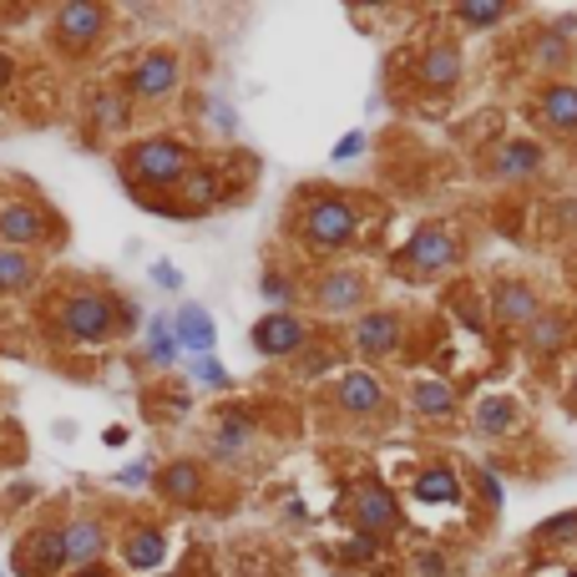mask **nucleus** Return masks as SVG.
<instances>
[{"label": "nucleus", "mask_w": 577, "mask_h": 577, "mask_svg": "<svg viewBox=\"0 0 577 577\" xmlns=\"http://www.w3.org/2000/svg\"><path fill=\"white\" fill-rule=\"evenodd\" d=\"M107 21H112L107 6H96V0H66L56 11V21H51V41H56V51L76 56V51H92L96 41L107 36Z\"/></svg>", "instance_id": "39448f33"}, {"label": "nucleus", "mask_w": 577, "mask_h": 577, "mask_svg": "<svg viewBox=\"0 0 577 577\" xmlns=\"http://www.w3.org/2000/svg\"><path fill=\"white\" fill-rule=\"evenodd\" d=\"M506 15H512V11H506L502 0H461V6H457L461 25H502Z\"/></svg>", "instance_id": "2f4dec72"}, {"label": "nucleus", "mask_w": 577, "mask_h": 577, "mask_svg": "<svg viewBox=\"0 0 577 577\" xmlns=\"http://www.w3.org/2000/svg\"><path fill=\"white\" fill-rule=\"evenodd\" d=\"M172 339H178V349H188L192 360H198V355H213V345H218L213 314H208L203 304H182V310L172 314Z\"/></svg>", "instance_id": "6ab92c4d"}, {"label": "nucleus", "mask_w": 577, "mask_h": 577, "mask_svg": "<svg viewBox=\"0 0 577 577\" xmlns=\"http://www.w3.org/2000/svg\"><path fill=\"white\" fill-rule=\"evenodd\" d=\"M188 172H192V153L178 137H143V143H133L122 153V178L133 182V188L168 192V188H178Z\"/></svg>", "instance_id": "f03ea898"}, {"label": "nucleus", "mask_w": 577, "mask_h": 577, "mask_svg": "<svg viewBox=\"0 0 577 577\" xmlns=\"http://www.w3.org/2000/svg\"><path fill=\"white\" fill-rule=\"evenodd\" d=\"M203 486H208V476L198 461H168V466L157 471V492L168 496L172 506H198L203 502Z\"/></svg>", "instance_id": "aec40b11"}, {"label": "nucleus", "mask_w": 577, "mask_h": 577, "mask_svg": "<svg viewBox=\"0 0 577 577\" xmlns=\"http://www.w3.org/2000/svg\"><path fill=\"white\" fill-rule=\"evenodd\" d=\"M76 577H112V573H107L102 563H96V567H86V573H76Z\"/></svg>", "instance_id": "49530a36"}, {"label": "nucleus", "mask_w": 577, "mask_h": 577, "mask_svg": "<svg viewBox=\"0 0 577 577\" xmlns=\"http://www.w3.org/2000/svg\"><path fill=\"white\" fill-rule=\"evenodd\" d=\"M147 476H153V466H147V461H133V466L117 471V486H143Z\"/></svg>", "instance_id": "a19ab883"}, {"label": "nucleus", "mask_w": 577, "mask_h": 577, "mask_svg": "<svg viewBox=\"0 0 577 577\" xmlns=\"http://www.w3.org/2000/svg\"><path fill=\"white\" fill-rule=\"evenodd\" d=\"M542 162H547V157H542V147L532 143V137H506V143L492 153V172H496L502 182H527V178H537Z\"/></svg>", "instance_id": "a211bd4d"}, {"label": "nucleus", "mask_w": 577, "mask_h": 577, "mask_svg": "<svg viewBox=\"0 0 577 577\" xmlns=\"http://www.w3.org/2000/svg\"><path fill=\"white\" fill-rule=\"evenodd\" d=\"M15 573L21 577H61L66 573V537H61V522L46 527H31L15 547Z\"/></svg>", "instance_id": "423d86ee"}, {"label": "nucleus", "mask_w": 577, "mask_h": 577, "mask_svg": "<svg viewBox=\"0 0 577 577\" xmlns=\"http://www.w3.org/2000/svg\"><path fill=\"white\" fill-rule=\"evenodd\" d=\"M355 233H360V213H355V203H349V198L325 192V198H314V203L304 208V243H310L314 253L349 249V243H355Z\"/></svg>", "instance_id": "20e7f679"}, {"label": "nucleus", "mask_w": 577, "mask_h": 577, "mask_svg": "<svg viewBox=\"0 0 577 577\" xmlns=\"http://www.w3.org/2000/svg\"><path fill=\"white\" fill-rule=\"evenodd\" d=\"M457 314H466L471 329H481V310H476V300H457Z\"/></svg>", "instance_id": "a18cd8bd"}, {"label": "nucleus", "mask_w": 577, "mask_h": 577, "mask_svg": "<svg viewBox=\"0 0 577 577\" xmlns=\"http://www.w3.org/2000/svg\"><path fill=\"white\" fill-rule=\"evenodd\" d=\"M481 492H486V502H492V506H502V496H506V492H502V481H496L492 471H481Z\"/></svg>", "instance_id": "79ce46f5"}, {"label": "nucleus", "mask_w": 577, "mask_h": 577, "mask_svg": "<svg viewBox=\"0 0 577 577\" xmlns=\"http://www.w3.org/2000/svg\"><path fill=\"white\" fill-rule=\"evenodd\" d=\"M471 416H476L481 436H506L512 426H517V400H512V396H481Z\"/></svg>", "instance_id": "bb28decb"}, {"label": "nucleus", "mask_w": 577, "mask_h": 577, "mask_svg": "<svg viewBox=\"0 0 577 577\" xmlns=\"http://www.w3.org/2000/svg\"><path fill=\"white\" fill-rule=\"evenodd\" d=\"M51 325H56L61 339H72V345H107L112 335H122V300L96 294V288H72L51 310Z\"/></svg>", "instance_id": "f257e3e1"}, {"label": "nucleus", "mask_w": 577, "mask_h": 577, "mask_svg": "<svg viewBox=\"0 0 577 577\" xmlns=\"http://www.w3.org/2000/svg\"><path fill=\"white\" fill-rule=\"evenodd\" d=\"M537 537H542V542H577V512H563V517L542 522Z\"/></svg>", "instance_id": "f704fd0d"}, {"label": "nucleus", "mask_w": 577, "mask_h": 577, "mask_svg": "<svg viewBox=\"0 0 577 577\" xmlns=\"http://www.w3.org/2000/svg\"><path fill=\"white\" fill-rule=\"evenodd\" d=\"M365 153V133H345L335 143V162H349V157H360Z\"/></svg>", "instance_id": "ea45409f"}, {"label": "nucleus", "mask_w": 577, "mask_h": 577, "mask_svg": "<svg viewBox=\"0 0 577 577\" xmlns=\"http://www.w3.org/2000/svg\"><path fill=\"white\" fill-rule=\"evenodd\" d=\"M61 233V223L36 203V198H6L0 203V249H15V253H36L51 249Z\"/></svg>", "instance_id": "7ed1b4c3"}, {"label": "nucleus", "mask_w": 577, "mask_h": 577, "mask_svg": "<svg viewBox=\"0 0 577 577\" xmlns=\"http://www.w3.org/2000/svg\"><path fill=\"white\" fill-rule=\"evenodd\" d=\"M375 557H380V542H375V537H360V532H355V537L339 547V563H375Z\"/></svg>", "instance_id": "72a5a7b5"}, {"label": "nucleus", "mask_w": 577, "mask_h": 577, "mask_svg": "<svg viewBox=\"0 0 577 577\" xmlns=\"http://www.w3.org/2000/svg\"><path fill=\"white\" fill-rule=\"evenodd\" d=\"M153 284L157 288H182V269L168 264V259H157V264H153Z\"/></svg>", "instance_id": "58836bf2"}, {"label": "nucleus", "mask_w": 577, "mask_h": 577, "mask_svg": "<svg viewBox=\"0 0 577 577\" xmlns=\"http://www.w3.org/2000/svg\"><path fill=\"white\" fill-rule=\"evenodd\" d=\"M259 288H264V300L274 304V310H284V304L294 300V284H288V279L279 274V269H269V274H264V284H259Z\"/></svg>", "instance_id": "c9c22d12"}, {"label": "nucleus", "mask_w": 577, "mask_h": 577, "mask_svg": "<svg viewBox=\"0 0 577 577\" xmlns=\"http://www.w3.org/2000/svg\"><path fill=\"white\" fill-rule=\"evenodd\" d=\"M249 345L259 349L264 360H288V355H300V349L310 345V325H304L300 314L274 310V314H264V319L249 329Z\"/></svg>", "instance_id": "6e6552de"}, {"label": "nucleus", "mask_w": 577, "mask_h": 577, "mask_svg": "<svg viewBox=\"0 0 577 577\" xmlns=\"http://www.w3.org/2000/svg\"><path fill=\"white\" fill-rule=\"evenodd\" d=\"M537 314H542L537 288L522 284V279H506V284L492 294V319L502 329H532V319H537Z\"/></svg>", "instance_id": "4468645a"}, {"label": "nucleus", "mask_w": 577, "mask_h": 577, "mask_svg": "<svg viewBox=\"0 0 577 577\" xmlns=\"http://www.w3.org/2000/svg\"><path fill=\"white\" fill-rule=\"evenodd\" d=\"M168 563V537L157 522H133L122 537V567L137 577H157V567Z\"/></svg>", "instance_id": "9b49d317"}, {"label": "nucleus", "mask_w": 577, "mask_h": 577, "mask_svg": "<svg viewBox=\"0 0 577 577\" xmlns=\"http://www.w3.org/2000/svg\"><path fill=\"white\" fill-rule=\"evenodd\" d=\"M182 349L178 339H172V319L168 314H157V319H147V360L153 365H172Z\"/></svg>", "instance_id": "c756f323"}, {"label": "nucleus", "mask_w": 577, "mask_h": 577, "mask_svg": "<svg viewBox=\"0 0 577 577\" xmlns=\"http://www.w3.org/2000/svg\"><path fill=\"white\" fill-rule=\"evenodd\" d=\"M15 82V61H11V51H0V92Z\"/></svg>", "instance_id": "c03bdc74"}, {"label": "nucleus", "mask_w": 577, "mask_h": 577, "mask_svg": "<svg viewBox=\"0 0 577 577\" xmlns=\"http://www.w3.org/2000/svg\"><path fill=\"white\" fill-rule=\"evenodd\" d=\"M329 365H335V355H329V349H300V375H304V380L325 375Z\"/></svg>", "instance_id": "e433bc0d"}, {"label": "nucleus", "mask_w": 577, "mask_h": 577, "mask_svg": "<svg viewBox=\"0 0 577 577\" xmlns=\"http://www.w3.org/2000/svg\"><path fill=\"white\" fill-rule=\"evenodd\" d=\"M527 335H532V349H537V355H557V349L567 345V319L563 314H537Z\"/></svg>", "instance_id": "7c9ffc66"}, {"label": "nucleus", "mask_w": 577, "mask_h": 577, "mask_svg": "<svg viewBox=\"0 0 577 577\" xmlns=\"http://www.w3.org/2000/svg\"><path fill=\"white\" fill-rule=\"evenodd\" d=\"M573 400H577V380H573Z\"/></svg>", "instance_id": "de8ad7c7"}, {"label": "nucleus", "mask_w": 577, "mask_h": 577, "mask_svg": "<svg viewBox=\"0 0 577 577\" xmlns=\"http://www.w3.org/2000/svg\"><path fill=\"white\" fill-rule=\"evenodd\" d=\"M182 82V61L172 51H143L133 61V72H127V96L137 102H168Z\"/></svg>", "instance_id": "0eeeda50"}, {"label": "nucleus", "mask_w": 577, "mask_h": 577, "mask_svg": "<svg viewBox=\"0 0 577 577\" xmlns=\"http://www.w3.org/2000/svg\"><path fill=\"white\" fill-rule=\"evenodd\" d=\"M416 573H421V577H445V573H451V567H445V553H436V547L416 553Z\"/></svg>", "instance_id": "4c0bfd02"}, {"label": "nucleus", "mask_w": 577, "mask_h": 577, "mask_svg": "<svg viewBox=\"0 0 577 577\" xmlns=\"http://www.w3.org/2000/svg\"><path fill=\"white\" fill-rule=\"evenodd\" d=\"M213 127L218 133H233V107L229 102H213Z\"/></svg>", "instance_id": "37998d69"}, {"label": "nucleus", "mask_w": 577, "mask_h": 577, "mask_svg": "<svg viewBox=\"0 0 577 577\" xmlns=\"http://www.w3.org/2000/svg\"><path fill=\"white\" fill-rule=\"evenodd\" d=\"M41 284V259L36 253H15L0 249V300H15V294H31Z\"/></svg>", "instance_id": "b1692460"}, {"label": "nucleus", "mask_w": 577, "mask_h": 577, "mask_svg": "<svg viewBox=\"0 0 577 577\" xmlns=\"http://www.w3.org/2000/svg\"><path fill=\"white\" fill-rule=\"evenodd\" d=\"M314 304L325 314H355L365 304V279L355 274V269H329V274H319V284H314Z\"/></svg>", "instance_id": "f3484780"}, {"label": "nucleus", "mask_w": 577, "mask_h": 577, "mask_svg": "<svg viewBox=\"0 0 577 577\" xmlns=\"http://www.w3.org/2000/svg\"><path fill=\"white\" fill-rule=\"evenodd\" d=\"M457 239L445 229H416L410 233V243H406V269H416V274H441V269H451L457 264Z\"/></svg>", "instance_id": "ddd939ff"}, {"label": "nucleus", "mask_w": 577, "mask_h": 577, "mask_svg": "<svg viewBox=\"0 0 577 577\" xmlns=\"http://www.w3.org/2000/svg\"><path fill=\"white\" fill-rule=\"evenodd\" d=\"M573 577H577V573H573Z\"/></svg>", "instance_id": "3c124183"}, {"label": "nucleus", "mask_w": 577, "mask_h": 577, "mask_svg": "<svg viewBox=\"0 0 577 577\" xmlns=\"http://www.w3.org/2000/svg\"><path fill=\"white\" fill-rule=\"evenodd\" d=\"M61 537H66V573H86V567H96L102 557H107V522L102 517H72V522H61Z\"/></svg>", "instance_id": "1a4fd4ad"}, {"label": "nucleus", "mask_w": 577, "mask_h": 577, "mask_svg": "<svg viewBox=\"0 0 577 577\" xmlns=\"http://www.w3.org/2000/svg\"><path fill=\"white\" fill-rule=\"evenodd\" d=\"M335 406L345 410L349 421H365V416H375L385 406V385L370 370H345L335 380Z\"/></svg>", "instance_id": "2eb2a0df"}, {"label": "nucleus", "mask_w": 577, "mask_h": 577, "mask_svg": "<svg viewBox=\"0 0 577 577\" xmlns=\"http://www.w3.org/2000/svg\"><path fill=\"white\" fill-rule=\"evenodd\" d=\"M355 527H360V537H375V542L400 527V502L390 496V486L360 481V492H355Z\"/></svg>", "instance_id": "9d476101"}, {"label": "nucleus", "mask_w": 577, "mask_h": 577, "mask_svg": "<svg viewBox=\"0 0 577 577\" xmlns=\"http://www.w3.org/2000/svg\"><path fill=\"white\" fill-rule=\"evenodd\" d=\"M92 122L102 127V133H122V127L133 122V96L117 92V86L96 92V96H92Z\"/></svg>", "instance_id": "cd10ccee"}, {"label": "nucleus", "mask_w": 577, "mask_h": 577, "mask_svg": "<svg viewBox=\"0 0 577 577\" xmlns=\"http://www.w3.org/2000/svg\"><path fill=\"white\" fill-rule=\"evenodd\" d=\"M188 370H192V380L203 385V390H229V385H233V375L223 370V360H218V355H198Z\"/></svg>", "instance_id": "473e14b6"}, {"label": "nucleus", "mask_w": 577, "mask_h": 577, "mask_svg": "<svg viewBox=\"0 0 577 577\" xmlns=\"http://www.w3.org/2000/svg\"><path fill=\"white\" fill-rule=\"evenodd\" d=\"M410 496L421 506H451L461 502V476L451 466H421L416 481H410Z\"/></svg>", "instance_id": "5701e85b"}, {"label": "nucleus", "mask_w": 577, "mask_h": 577, "mask_svg": "<svg viewBox=\"0 0 577 577\" xmlns=\"http://www.w3.org/2000/svg\"><path fill=\"white\" fill-rule=\"evenodd\" d=\"M457 406H461V400H457V390H451L445 380H431V375H426V380L410 385V410L426 416V421H451Z\"/></svg>", "instance_id": "393cba45"}, {"label": "nucleus", "mask_w": 577, "mask_h": 577, "mask_svg": "<svg viewBox=\"0 0 577 577\" xmlns=\"http://www.w3.org/2000/svg\"><path fill=\"white\" fill-rule=\"evenodd\" d=\"M532 61H537L547 76H563L567 72V61H573V41L557 31V25H547L537 41H532Z\"/></svg>", "instance_id": "c85d7f7f"}, {"label": "nucleus", "mask_w": 577, "mask_h": 577, "mask_svg": "<svg viewBox=\"0 0 577 577\" xmlns=\"http://www.w3.org/2000/svg\"><path fill=\"white\" fill-rule=\"evenodd\" d=\"M253 416L249 410H223V421H218L213 431V457L218 461H243L249 457V445H253Z\"/></svg>", "instance_id": "412c9836"}, {"label": "nucleus", "mask_w": 577, "mask_h": 577, "mask_svg": "<svg viewBox=\"0 0 577 577\" xmlns=\"http://www.w3.org/2000/svg\"><path fill=\"white\" fill-rule=\"evenodd\" d=\"M0 466H6V451H0Z\"/></svg>", "instance_id": "09e8293b"}, {"label": "nucleus", "mask_w": 577, "mask_h": 577, "mask_svg": "<svg viewBox=\"0 0 577 577\" xmlns=\"http://www.w3.org/2000/svg\"><path fill=\"white\" fill-rule=\"evenodd\" d=\"M253 577H269V573H253Z\"/></svg>", "instance_id": "8fccbe9b"}, {"label": "nucleus", "mask_w": 577, "mask_h": 577, "mask_svg": "<svg viewBox=\"0 0 577 577\" xmlns=\"http://www.w3.org/2000/svg\"><path fill=\"white\" fill-rule=\"evenodd\" d=\"M461 72H466V51H461L457 41H431V46L421 51L416 82H421L426 92H451V86L461 82Z\"/></svg>", "instance_id": "f8f14e48"}, {"label": "nucleus", "mask_w": 577, "mask_h": 577, "mask_svg": "<svg viewBox=\"0 0 577 577\" xmlns=\"http://www.w3.org/2000/svg\"><path fill=\"white\" fill-rule=\"evenodd\" d=\"M537 112L553 133H577V86L573 82H547L537 96Z\"/></svg>", "instance_id": "4be33fe9"}, {"label": "nucleus", "mask_w": 577, "mask_h": 577, "mask_svg": "<svg viewBox=\"0 0 577 577\" xmlns=\"http://www.w3.org/2000/svg\"><path fill=\"white\" fill-rule=\"evenodd\" d=\"M178 192H182V218L208 213V208L218 203V172L213 168H192L188 178L178 182Z\"/></svg>", "instance_id": "a878e982"}, {"label": "nucleus", "mask_w": 577, "mask_h": 577, "mask_svg": "<svg viewBox=\"0 0 577 577\" xmlns=\"http://www.w3.org/2000/svg\"><path fill=\"white\" fill-rule=\"evenodd\" d=\"M355 345L365 360H385L400 349V314L396 310H365L355 325Z\"/></svg>", "instance_id": "dca6fc26"}]
</instances>
